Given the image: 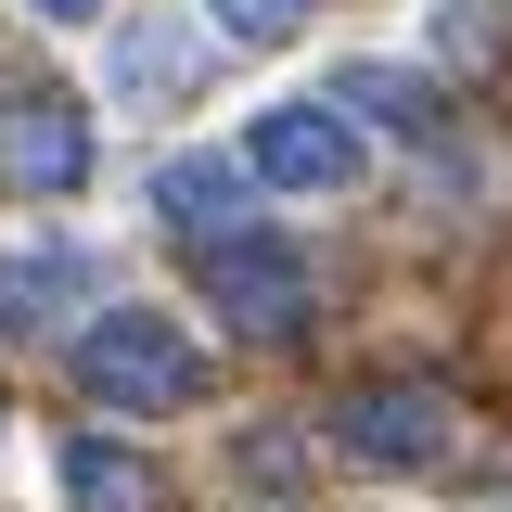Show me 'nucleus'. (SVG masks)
Masks as SVG:
<instances>
[{"label":"nucleus","mask_w":512,"mask_h":512,"mask_svg":"<svg viewBox=\"0 0 512 512\" xmlns=\"http://www.w3.org/2000/svg\"><path fill=\"white\" fill-rule=\"evenodd\" d=\"M205 13H218V39H244V52H269V39L308 26V0H205Z\"/></svg>","instance_id":"11"},{"label":"nucleus","mask_w":512,"mask_h":512,"mask_svg":"<svg viewBox=\"0 0 512 512\" xmlns=\"http://www.w3.org/2000/svg\"><path fill=\"white\" fill-rule=\"evenodd\" d=\"M333 103H359V116H384V128H436V90H423L410 64H346Z\"/></svg>","instance_id":"10"},{"label":"nucleus","mask_w":512,"mask_h":512,"mask_svg":"<svg viewBox=\"0 0 512 512\" xmlns=\"http://www.w3.org/2000/svg\"><path fill=\"white\" fill-rule=\"evenodd\" d=\"M0 180L13 192H77L90 180V116H77L64 90H26V103L0 116Z\"/></svg>","instance_id":"5"},{"label":"nucleus","mask_w":512,"mask_h":512,"mask_svg":"<svg viewBox=\"0 0 512 512\" xmlns=\"http://www.w3.org/2000/svg\"><path fill=\"white\" fill-rule=\"evenodd\" d=\"M333 448L346 461H384V474H423V461H448V410L423 384H372V397L333 410Z\"/></svg>","instance_id":"4"},{"label":"nucleus","mask_w":512,"mask_h":512,"mask_svg":"<svg viewBox=\"0 0 512 512\" xmlns=\"http://www.w3.org/2000/svg\"><path fill=\"white\" fill-rule=\"evenodd\" d=\"M192 269H205V295L231 308V333H308V256L282 244V231H218V244H192Z\"/></svg>","instance_id":"2"},{"label":"nucleus","mask_w":512,"mask_h":512,"mask_svg":"<svg viewBox=\"0 0 512 512\" xmlns=\"http://www.w3.org/2000/svg\"><path fill=\"white\" fill-rule=\"evenodd\" d=\"M39 13H52V26H90V13H103V0H39Z\"/></svg>","instance_id":"12"},{"label":"nucleus","mask_w":512,"mask_h":512,"mask_svg":"<svg viewBox=\"0 0 512 512\" xmlns=\"http://www.w3.org/2000/svg\"><path fill=\"white\" fill-rule=\"evenodd\" d=\"M192 64H205V39H192L180 13L167 26H128L116 39V103H167V90H192Z\"/></svg>","instance_id":"8"},{"label":"nucleus","mask_w":512,"mask_h":512,"mask_svg":"<svg viewBox=\"0 0 512 512\" xmlns=\"http://www.w3.org/2000/svg\"><path fill=\"white\" fill-rule=\"evenodd\" d=\"M244 180L256 167H231V154H167L154 167V218L180 244H218V231H244Z\"/></svg>","instance_id":"6"},{"label":"nucleus","mask_w":512,"mask_h":512,"mask_svg":"<svg viewBox=\"0 0 512 512\" xmlns=\"http://www.w3.org/2000/svg\"><path fill=\"white\" fill-rule=\"evenodd\" d=\"M52 295H90V256H64V244H39V256H0V333H26V320L52 308Z\"/></svg>","instance_id":"9"},{"label":"nucleus","mask_w":512,"mask_h":512,"mask_svg":"<svg viewBox=\"0 0 512 512\" xmlns=\"http://www.w3.org/2000/svg\"><path fill=\"white\" fill-rule=\"evenodd\" d=\"M77 384L103 410H180V397H205V346L167 308H103L77 333Z\"/></svg>","instance_id":"1"},{"label":"nucleus","mask_w":512,"mask_h":512,"mask_svg":"<svg viewBox=\"0 0 512 512\" xmlns=\"http://www.w3.org/2000/svg\"><path fill=\"white\" fill-rule=\"evenodd\" d=\"M244 167L282 180V192H346V180H359V141H346L333 103H269V116L244 128Z\"/></svg>","instance_id":"3"},{"label":"nucleus","mask_w":512,"mask_h":512,"mask_svg":"<svg viewBox=\"0 0 512 512\" xmlns=\"http://www.w3.org/2000/svg\"><path fill=\"white\" fill-rule=\"evenodd\" d=\"M64 500L77 512H167V474L116 436H64Z\"/></svg>","instance_id":"7"}]
</instances>
